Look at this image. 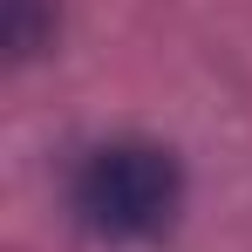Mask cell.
<instances>
[{
	"instance_id": "cell-1",
	"label": "cell",
	"mask_w": 252,
	"mask_h": 252,
	"mask_svg": "<svg viewBox=\"0 0 252 252\" xmlns=\"http://www.w3.org/2000/svg\"><path fill=\"white\" fill-rule=\"evenodd\" d=\"M177 205H184V170L164 143L123 136V143L89 150L75 170V211L95 239H123V246L164 239Z\"/></svg>"
},
{
	"instance_id": "cell-2",
	"label": "cell",
	"mask_w": 252,
	"mask_h": 252,
	"mask_svg": "<svg viewBox=\"0 0 252 252\" xmlns=\"http://www.w3.org/2000/svg\"><path fill=\"white\" fill-rule=\"evenodd\" d=\"M7 7V55L28 62L55 41V0H0Z\"/></svg>"
}]
</instances>
